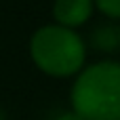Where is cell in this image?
Segmentation results:
<instances>
[{
  "label": "cell",
  "mask_w": 120,
  "mask_h": 120,
  "mask_svg": "<svg viewBox=\"0 0 120 120\" xmlns=\"http://www.w3.org/2000/svg\"><path fill=\"white\" fill-rule=\"evenodd\" d=\"M53 120H84L80 114H76L74 110H68V112H61V114H57Z\"/></svg>",
  "instance_id": "6"
},
{
  "label": "cell",
  "mask_w": 120,
  "mask_h": 120,
  "mask_svg": "<svg viewBox=\"0 0 120 120\" xmlns=\"http://www.w3.org/2000/svg\"><path fill=\"white\" fill-rule=\"evenodd\" d=\"M95 6L110 19H120V0H95Z\"/></svg>",
  "instance_id": "5"
},
{
  "label": "cell",
  "mask_w": 120,
  "mask_h": 120,
  "mask_svg": "<svg viewBox=\"0 0 120 120\" xmlns=\"http://www.w3.org/2000/svg\"><path fill=\"white\" fill-rule=\"evenodd\" d=\"M95 0H55L53 2V19L55 23L70 27V30H78L80 25H84L93 11H95Z\"/></svg>",
  "instance_id": "3"
},
{
  "label": "cell",
  "mask_w": 120,
  "mask_h": 120,
  "mask_svg": "<svg viewBox=\"0 0 120 120\" xmlns=\"http://www.w3.org/2000/svg\"><path fill=\"white\" fill-rule=\"evenodd\" d=\"M0 120H8V118H6V114H4L2 110H0Z\"/></svg>",
  "instance_id": "7"
},
{
  "label": "cell",
  "mask_w": 120,
  "mask_h": 120,
  "mask_svg": "<svg viewBox=\"0 0 120 120\" xmlns=\"http://www.w3.org/2000/svg\"><path fill=\"white\" fill-rule=\"evenodd\" d=\"M30 57L34 65L46 76L70 78L78 76L86 68V44L76 30L49 23L32 34Z\"/></svg>",
  "instance_id": "2"
},
{
  "label": "cell",
  "mask_w": 120,
  "mask_h": 120,
  "mask_svg": "<svg viewBox=\"0 0 120 120\" xmlns=\"http://www.w3.org/2000/svg\"><path fill=\"white\" fill-rule=\"evenodd\" d=\"M70 103L84 120H120V61L86 65L72 84Z\"/></svg>",
  "instance_id": "1"
},
{
  "label": "cell",
  "mask_w": 120,
  "mask_h": 120,
  "mask_svg": "<svg viewBox=\"0 0 120 120\" xmlns=\"http://www.w3.org/2000/svg\"><path fill=\"white\" fill-rule=\"evenodd\" d=\"M93 44L99 51H118L120 49V27L118 25H101L93 32Z\"/></svg>",
  "instance_id": "4"
}]
</instances>
